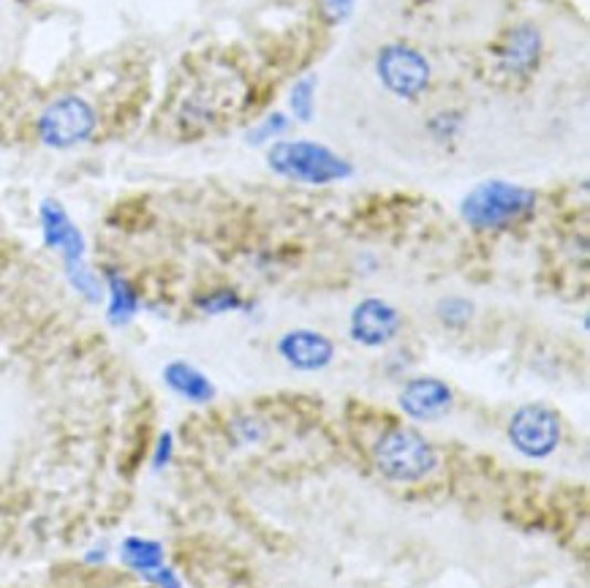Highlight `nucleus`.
Instances as JSON below:
<instances>
[{
  "instance_id": "obj_8",
  "label": "nucleus",
  "mask_w": 590,
  "mask_h": 588,
  "mask_svg": "<svg viewBox=\"0 0 590 588\" xmlns=\"http://www.w3.org/2000/svg\"><path fill=\"white\" fill-rule=\"evenodd\" d=\"M452 390L446 381L433 379V376H422V379H411L400 392V409L414 420H439L452 409Z\"/></svg>"
},
{
  "instance_id": "obj_4",
  "label": "nucleus",
  "mask_w": 590,
  "mask_h": 588,
  "mask_svg": "<svg viewBox=\"0 0 590 588\" xmlns=\"http://www.w3.org/2000/svg\"><path fill=\"white\" fill-rule=\"evenodd\" d=\"M39 139L55 150H69L85 143L96 128V112L80 96H61L39 117Z\"/></svg>"
},
{
  "instance_id": "obj_9",
  "label": "nucleus",
  "mask_w": 590,
  "mask_h": 588,
  "mask_svg": "<svg viewBox=\"0 0 590 588\" xmlns=\"http://www.w3.org/2000/svg\"><path fill=\"white\" fill-rule=\"evenodd\" d=\"M278 351L283 360L297 370H322L333 363L335 346L327 335L316 330H292L281 338Z\"/></svg>"
},
{
  "instance_id": "obj_2",
  "label": "nucleus",
  "mask_w": 590,
  "mask_h": 588,
  "mask_svg": "<svg viewBox=\"0 0 590 588\" xmlns=\"http://www.w3.org/2000/svg\"><path fill=\"white\" fill-rule=\"evenodd\" d=\"M267 164L273 172L283 175V178L310 186L335 183V180H346L351 175V164L346 158L329 150L327 145L308 143V139L273 143L267 150Z\"/></svg>"
},
{
  "instance_id": "obj_10",
  "label": "nucleus",
  "mask_w": 590,
  "mask_h": 588,
  "mask_svg": "<svg viewBox=\"0 0 590 588\" xmlns=\"http://www.w3.org/2000/svg\"><path fill=\"white\" fill-rule=\"evenodd\" d=\"M541 55V39L534 25H517L506 33L501 44V66L512 74H525L536 66Z\"/></svg>"
},
{
  "instance_id": "obj_12",
  "label": "nucleus",
  "mask_w": 590,
  "mask_h": 588,
  "mask_svg": "<svg viewBox=\"0 0 590 588\" xmlns=\"http://www.w3.org/2000/svg\"><path fill=\"white\" fill-rule=\"evenodd\" d=\"M44 229H46V240H50L52 245H57V249H66L69 256H80V251H82L80 232L71 227L61 208H55V204H46L44 208Z\"/></svg>"
},
{
  "instance_id": "obj_16",
  "label": "nucleus",
  "mask_w": 590,
  "mask_h": 588,
  "mask_svg": "<svg viewBox=\"0 0 590 588\" xmlns=\"http://www.w3.org/2000/svg\"><path fill=\"white\" fill-rule=\"evenodd\" d=\"M439 314L446 325H463V322H468V316H471V305L465 303V300L454 297V300H446V303H441Z\"/></svg>"
},
{
  "instance_id": "obj_3",
  "label": "nucleus",
  "mask_w": 590,
  "mask_h": 588,
  "mask_svg": "<svg viewBox=\"0 0 590 588\" xmlns=\"http://www.w3.org/2000/svg\"><path fill=\"white\" fill-rule=\"evenodd\" d=\"M373 461L383 477L394 482H417L433 472L439 455L422 433L411 431V428H392L376 441Z\"/></svg>"
},
{
  "instance_id": "obj_17",
  "label": "nucleus",
  "mask_w": 590,
  "mask_h": 588,
  "mask_svg": "<svg viewBox=\"0 0 590 588\" xmlns=\"http://www.w3.org/2000/svg\"><path fill=\"white\" fill-rule=\"evenodd\" d=\"M318 9L327 22H344L351 14L354 0H318Z\"/></svg>"
},
{
  "instance_id": "obj_13",
  "label": "nucleus",
  "mask_w": 590,
  "mask_h": 588,
  "mask_svg": "<svg viewBox=\"0 0 590 588\" xmlns=\"http://www.w3.org/2000/svg\"><path fill=\"white\" fill-rule=\"evenodd\" d=\"M316 107V76H303L292 87V112L297 120L308 123Z\"/></svg>"
},
{
  "instance_id": "obj_7",
  "label": "nucleus",
  "mask_w": 590,
  "mask_h": 588,
  "mask_svg": "<svg viewBox=\"0 0 590 588\" xmlns=\"http://www.w3.org/2000/svg\"><path fill=\"white\" fill-rule=\"evenodd\" d=\"M400 314L379 297H368L354 308L351 338L362 346H383L400 330Z\"/></svg>"
},
{
  "instance_id": "obj_15",
  "label": "nucleus",
  "mask_w": 590,
  "mask_h": 588,
  "mask_svg": "<svg viewBox=\"0 0 590 588\" xmlns=\"http://www.w3.org/2000/svg\"><path fill=\"white\" fill-rule=\"evenodd\" d=\"M126 558L134 564V567L150 569L161 564V550H158V545L150 543H128Z\"/></svg>"
},
{
  "instance_id": "obj_5",
  "label": "nucleus",
  "mask_w": 590,
  "mask_h": 588,
  "mask_svg": "<svg viewBox=\"0 0 590 588\" xmlns=\"http://www.w3.org/2000/svg\"><path fill=\"white\" fill-rule=\"evenodd\" d=\"M376 72L387 91L400 98H417L430 85V63L409 44H387L379 52Z\"/></svg>"
},
{
  "instance_id": "obj_1",
  "label": "nucleus",
  "mask_w": 590,
  "mask_h": 588,
  "mask_svg": "<svg viewBox=\"0 0 590 588\" xmlns=\"http://www.w3.org/2000/svg\"><path fill=\"white\" fill-rule=\"evenodd\" d=\"M536 193L530 188L506 183V180H487L465 193L460 213L474 229H501L523 221L534 213Z\"/></svg>"
},
{
  "instance_id": "obj_18",
  "label": "nucleus",
  "mask_w": 590,
  "mask_h": 588,
  "mask_svg": "<svg viewBox=\"0 0 590 588\" xmlns=\"http://www.w3.org/2000/svg\"><path fill=\"white\" fill-rule=\"evenodd\" d=\"M202 305H204V311H212V314H215V311H232V308H238V305H240V297L234 292L223 290V292L210 294V297L204 300Z\"/></svg>"
},
{
  "instance_id": "obj_6",
  "label": "nucleus",
  "mask_w": 590,
  "mask_h": 588,
  "mask_svg": "<svg viewBox=\"0 0 590 588\" xmlns=\"http://www.w3.org/2000/svg\"><path fill=\"white\" fill-rule=\"evenodd\" d=\"M509 441L525 458L552 455L560 441L558 414L541 403L523 406L509 422Z\"/></svg>"
},
{
  "instance_id": "obj_14",
  "label": "nucleus",
  "mask_w": 590,
  "mask_h": 588,
  "mask_svg": "<svg viewBox=\"0 0 590 588\" xmlns=\"http://www.w3.org/2000/svg\"><path fill=\"white\" fill-rule=\"evenodd\" d=\"M286 128H288V117L281 115V112H275V115H270L267 120L259 123V126L253 128L251 134H247V143L264 145V143H270V139L281 137V134L286 132Z\"/></svg>"
},
{
  "instance_id": "obj_11",
  "label": "nucleus",
  "mask_w": 590,
  "mask_h": 588,
  "mask_svg": "<svg viewBox=\"0 0 590 588\" xmlns=\"http://www.w3.org/2000/svg\"><path fill=\"white\" fill-rule=\"evenodd\" d=\"M164 376H167L169 387H172L175 392H180L182 398H188V401H210V398L215 396L208 376H204L202 370L188 366V363H172Z\"/></svg>"
}]
</instances>
